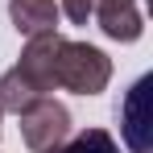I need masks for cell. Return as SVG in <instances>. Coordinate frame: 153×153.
Returning a JSON list of instances; mask_svg holds the SVG:
<instances>
[{
  "label": "cell",
  "mask_w": 153,
  "mask_h": 153,
  "mask_svg": "<svg viewBox=\"0 0 153 153\" xmlns=\"http://www.w3.org/2000/svg\"><path fill=\"white\" fill-rule=\"evenodd\" d=\"M108 83H112V58L100 46L58 37V50H54V87L75 91V95H100Z\"/></svg>",
  "instance_id": "1"
},
{
  "label": "cell",
  "mask_w": 153,
  "mask_h": 153,
  "mask_svg": "<svg viewBox=\"0 0 153 153\" xmlns=\"http://www.w3.org/2000/svg\"><path fill=\"white\" fill-rule=\"evenodd\" d=\"M17 120H21V141L33 153H46V149L62 145L71 137V108L50 100V95H42V100L29 103L25 112H17Z\"/></svg>",
  "instance_id": "2"
},
{
  "label": "cell",
  "mask_w": 153,
  "mask_h": 153,
  "mask_svg": "<svg viewBox=\"0 0 153 153\" xmlns=\"http://www.w3.org/2000/svg\"><path fill=\"white\" fill-rule=\"evenodd\" d=\"M153 79L141 75L124 91V100L116 103V120H120V137L132 153H153V103H149Z\"/></svg>",
  "instance_id": "3"
},
{
  "label": "cell",
  "mask_w": 153,
  "mask_h": 153,
  "mask_svg": "<svg viewBox=\"0 0 153 153\" xmlns=\"http://www.w3.org/2000/svg\"><path fill=\"white\" fill-rule=\"evenodd\" d=\"M91 17L100 21L103 37H112V42H137L145 33L137 0H91Z\"/></svg>",
  "instance_id": "4"
},
{
  "label": "cell",
  "mask_w": 153,
  "mask_h": 153,
  "mask_svg": "<svg viewBox=\"0 0 153 153\" xmlns=\"http://www.w3.org/2000/svg\"><path fill=\"white\" fill-rule=\"evenodd\" d=\"M8 17H13L17 33L37 37V33H54V25H58V4H54V0H8Z\"/></svg>",
  "instance_id": "5"
},
{
  "label": "cell",
  "mask_w": 153,
  "mask_h": 153,
  "mask_svg": "<svg viewBox=\"0 0 153 153\" xmlns=\"http://www.w3.org/2000/svg\"><path fill=\"white\" fill-rule=\"evenodd\" d=\"M33 100H42V95H37V87H33L29 79H21L17 71H4V75H0V112H13V116H17V112H25Z\"/></svg>",
  "instance_id": "6"
},
{
  "label": "cell",
  "mask_w": 153,
  "mask_h": 153,
  "mask_svg": "<svg viewBox=\"0 0 153 153\" xmlns=\"http://www.w3.org/2000/svg\"><path fill=\"white\" fill-rule=\"evenodd\" d=\"M46 153H120V145L112 141L108 128H87V132H79V137H71V141H62Z\"/></svg>",
  "instance_id": "7"
},
{
  "label": "cell",
  "mask_w": 153,
  "mask_h": 153,
  "mask_svg": "<svg viewBox=\"0 0 153 153\" xmlns=\"http://www.w3.org/2000/svg\"><path fill=\"white\" fill-rule=\"evenodd\" d=\"M58 13H66L75 25H87V21H91V0H62Z\"/></svg>",
  "instance_id": "8"
}]
</instances>
